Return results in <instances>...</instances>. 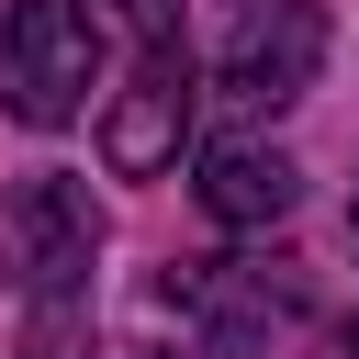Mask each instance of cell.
I'll list each match as a JSON object with an SVG mask.
<instances>
[{"mask_svg": "<svg viewBox=\"0 0 359 359\" xmlns=\"http://www.w3.org/2000/svg\"><path fill=\"white\" fill-rule=\"evenodd\" d=\"M348 224H359V202H348Z\"/></svg>", "mask_w": 359, "mask_h": 359, "instance_id": "52a82bcc", "label": "cell"}, {"mask_svg": "<svg viewBox=\"0 0 359 359\" xmlns=\"http://www.w3.org/2000/svg\"><path fill=\"white\" fill-rule=\"evenodd\" d=\"M292 269L280 258H180L157 292H146V314L157 325H180V359H258L280 325H292Z\"/></svg>", "mask_w": 359, "mask_h": 359, "instance_id": "7a4b0ae2", "label": "cell"}, {"mask_svg": "<svg viewBox=\"0 0 359 359\" xmlns=\"http://www.w3.org/2000/svg\"><path fill=\"white\" fill-rule=\"evenodd\" d=\"M101 56H112L101 0H11L0 11V101H11V123H34V135L79 123L90 90H101Z\"/></svg>", "mask_w": 359, "mask_h": 359, "instance_id": "6da1fadb", "label": "cell"}, {"mask_svg": "<svg viewBox=\"0 0 359 359\" xmlns=\"http://www.w3.org/2000/svg\"><path fill=\"white\" fill-rule=\"evenodd\" d=\"M325 67V11L314 0H247V22L224 34V101L247 112H292Z\"/></svg>", "mask_w": 359, "mask_h": 359, "instance_id": "5b68a950", "label": "cell"}, {"mask_svg": "<svg viewBox=\"0 0 359 359\" xmlns=\"http://www.w3.org/2000/svg\"><path fill=\"white\" fill-rule=\"evenodd\" d=\"M292 202H303V168H292L280 146H258V135H224V146H202V213H213V224L258 236V224H280Z\"/></svg>", "mask_w": 359, "mask_h": 359, "instance_id": "8992f818", "label": "cell"}, {"mask_svg": "<svg viewBox=\"0 0 359 359\" xmlns=\"http://www.w3.org/2000/svg\"><path fill=\"white\" fill-rule=\"evenodd\" d=\"M0 247H11V269H22V292H90V258H101V202H90V180H56V168H34L22 191H11V213H0Z\"/></svg>", "mask_w": 359, "mask_h": 359, "instance_id": "277c9868", "label": "cell"}, {"mask_svg": "<svg viewBox=\"0 0 359 359\" xmlns=\"http://www.w3.org/2000/svg\"><path fill=\"white\" fill-rule=\"evenodd\" d=\"M191 45H180V22H168V0H146L135 11V79H123V101L101 112V157H112V180H157V168H180V146H191Z\"/></svg>", "mask_w": 359, "mask_h": 359, "instance_id": "3957f363", "label": "cell"}]
</instances>
